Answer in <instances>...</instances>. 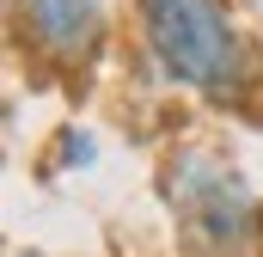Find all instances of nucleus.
Listing matches in <instances>:
<instances>
[{
    "label": "nucleus",
    "instance_id": "1",
    "mask_svg": "<svg viewBox=\"0 0 263 257\" xmlns=\"http://www.w3.org/2000/svg\"><path fill=\"white\" fill-rule=\"evenodd\" d=\"M141 31L165 80L233 98L245 86V37L220 0H141Z\"/></svg>",
    "mask_w": 263,
    "mask_h": 257
},
{
    "label": "nucleus",
    "instance_id": "2",
    "mask_svg": "<svg viewBox=\"0 0 263 257\" xmlns=\"http://www.w3.org/2000/svg\"><path fill=\"white\" fill-rule=\"evenodd\" d=\"M165 202L190 239V251L202 257H245L263 245V202L257 190L214 153L184 147L165 172Z\"/></svg>",
    "mask_w": 263,
    "mask_h": 257
},
{
    "label": "nucleus",
    "instance_id": "3",
    "mask_svg": "<svg viewBox=\"0 0 263 257\" xmlns=\"http://www.w3.org/2000/svg\"><path fill=\"white\" fill-rule=\"evenodd\" d=\"M18 25L37 56L49 62H86L104 37V6L98 0H12Z\"/></svg>",
    "mask_w": 263,
    "mask_h": 257
},
{
    "label": "nucleus",
    "instance_id": "4",
    "mask_svg": "<svg viewBox=\"0 0 263 257\" xmlns=\"http://www.w3.org/2000/svg\"><path fill=\"white\" fill-rule=\"evenodd\" d=\"M62 141H67V147H62V159H67V166H92V135H86V128H80V135L67 128Z\"/></svg>",
    "mask_w": 263,
    "mask_h": 257
}]
</instances>
